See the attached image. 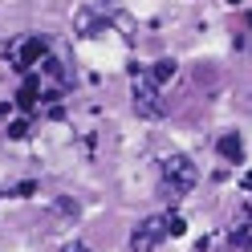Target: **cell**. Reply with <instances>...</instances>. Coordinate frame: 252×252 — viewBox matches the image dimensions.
Returning <instances> with one entry per match:
<instances>
[{"label": "cell", "instance_id": "obj_1", "mask_svg": "<svg viewBox=\"0 0 252 252\" xmlns=\"http://www.w3.org/2000/svg\"><path fill=\"white\" fill-rule=\"evenodd\" d=\"M195 183H199V171H195V163L187 159V155H167L159 163V195L163 199L179 203Z\"/></svg>", "mask_w": 252, "mask_h": 252}, {"label": "cell", "instance_id": "obj_2", "mask_svg": "<svg viewBox=\"0 0 252 252\" xmlns=\"http://www.w3.org/2000/svg\"><path fill=\"white\" fill-rule=\"evenodd\" d=\"M130 106H134V114H138V118H147V122L167 118L163 86L155 82V73H151V69H138V73H134V82H130Z\"/></svg>", "mask_w": 252, "mask_h": 252}, {"label": "cell", "instance_id": "obj_3", "mask_svg": "<svg viewBox=\"0 0 252 252\" xmlns=\"http://www.w3.org/2000/svg\"><path fill=\"white\" fill-rule=\"evenodd\" d=\"M167 236H175V216H147L130 232V252H155Z\"/></svg>", "mask_w": 252, "mask_h": 252}, {"label": "cell", "instance_id": "obj_4", "mask_svg": "<svg viewBox=\"0 0 252 252\" xmlns=\"http://www.w3.org/2000/svg\"><path fill=\"white\" fill-rule=\"evenodd\" d=\"M45 57H49V37H21V41L8 49V61H12L17 69H37Z\"/></svg>", "mask_w": 252, "mask_h": 252}, {"label": "cell", "instance_id": "obj_5", "mask_svg": "<svg viewBox=\"0 0 252 252\" xmlns=\"http://www.w3.org/2000/svg\"><path fill=\"white\" fill-rule=\"evenodd\" d=\"M228 244H232V252H252V212L240 216V224H232Z\"/></svg>", "mask_w": 252, "mask_h": 252}, {"label": "cell", "instance_id": "obj_6", "mask_svg": "<svg viewBox=\"0 0 252 252\" xmlns=\"http://www.w3.org/2000/svg\"><path fill=\"white\" fill-rule=\"evenodd\" d=\"M216 151L224 155L228 163H240V159H244V143H240V134H224V138L216 143Z\"/></svg>", "mask_w": 252, "mask_h": 252}, {"label": "cell", "instance_id": "obj_7", "mask_svg": "<svg viewBox=\"0 0 252 252\" xmlns=\"http://www.w3.org/2000/svg\"><path fill=\"white\" fill-rule=\"evenodd\" d=\"M151 73H155V82H159V86H167L171 77H175V61H159V65H155Z\"/></svg>", "mask_w": 252, "mask_h": 252}, {"label": "cell", "instance_id": "obj_8", "mask_svg": "<svg viewBox=\"0 0 252 252\" xmlns=\"http://www.w3.org/2000/svg\"><path fill=\"white\" fill-rule=\"evenodd\" d=\"M65 252H90V248H86V244H69Z\"/></svg>", "mask_w": 252, "mask_h": 252}, {"label": "cell", "instance_id": "obj_9", "mask_svg": "<svg viewBox=\"0 0 252 252\" xmlns=\"http://www.w3.org/2000/svg\"><path fill=\"white\" fill-rule=\"evenodd\" d=\"M248 187H252V175H248Z\"/></svg>", "mask_w": 252, "mask_h": 252}]
</instances>
